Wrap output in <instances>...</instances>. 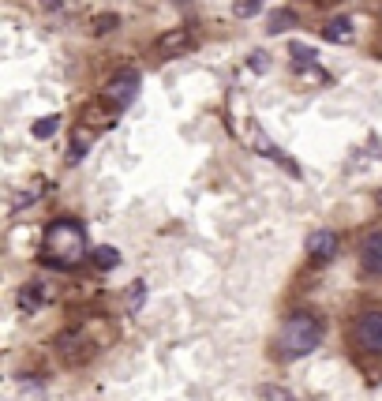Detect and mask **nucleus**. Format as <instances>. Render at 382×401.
Masks as SVG:
<instances>
[{
    "mask_svg": "<svg viewBox=\"0 0 382 401\" xmlns=\"http://www.w3.org/2000/svg\"><path fill=\"white\" fill-rule=\"evenodd\" d=\"M86 255H90V244H86L83 222H75V218L49 222L46 236H41V259H46L49 266L71 270V266H79Z\"/></svg>",
    "mask_w": 382,
    "mask_h": 401,
    "instance_id": "nucleus-1",
    "label": "nucleus"
},
{
    "mask_svg": "<svg viewBox=\"0 0 382 401\" xmlns=\"http://www.w3.org/2000/svg\"><path fill=\"white\" fill-rule=\"evenodd\" d=\"M322 345V327L311 311H296L285 319V327L278 330V349L281 356H308Z\"/></svg>",
    "mask_w": 382,
    "mask_h": 401,
    "instance_id": "nucleus-2",
    "label": "nucleus"
},
{
    "mask_svg": "<svg viewBox=\"0 0 382 401\" xmlns=\"http://www.w3.org/2000/svg\"><path fill=\"white\" fill-rule=\"evenodd\" d=\"M139 86H143V75H139L135 68H124L120 75H113V79L105 83V90H102V102L109 105V109H116V113H124L128 105L139 97Z\"/></svg>",
    "mask_w": 382,
    "mask_h": 401,
    "instance_id": "nucleus-3",
    "label": "nucleus"
},
{
    "mask_svg": "<svg viewBox=\"0 0 382 401\" xmlns=\"http://www.w3.org/2000/svg\"><path fill=\"white\" fill-rule=\"evenodd\" d=\"M57 356L68 367H79V364H86L94 356V341L86 338V334H60L57 338Z\"/></svg>",
    "mask_w": 382,
    "mask_h": 401,
    "instance_id": "nucleus-4",
    "label": "nucleus"
},
{
    "mask_svg": "<svg viewBox=\"0 0 382 401\" xmlns=\"http://www.w3.org/2000/svg\"><path fill=\"white\" fill-rule=\"evenodd\" d=\"M353 338L364 353H382V311H367V315L356 319Z\"/></svg>",
    "mask_w": 382,
    "mask_h": 401,
    "instance_id": "nucleus-5",
    "label": "nucleus"
},
{
    "mask_svg": "<svg viewBox=\"0 0 382 401\" xmlns=\"http://www.w3.org/2000/svg\"><path fill=\"white\" fill-rule=\"evenodd\" d=\"M334 255H337V236L330 229H315L308 236V259L311 263H330Z\"/></svg>",
    "mask_w": 382,
    "mask_h": 401,
    "instance_id": "nucleus-6",
    "label": "nucleus"
},
{
    "mask_svg": "<svg viewBox=\"0 0 382 401\" xmlns=\"http://www.w3.org/2000/svg\"><path fill=\"white\" fill-rule=\"evenodd\" d=\"M360 263H364V270H371V274H382V229L367 233L364 240H360Z\"/></svg>",
    "mask_w": 382,
    "mask_h": 401,
    "instance_id": "nucleus-7",
    "label": "nucleus"
},
{
    "mask_svg": "<svg viewBox=\"0 0 382 401\" xmlns=\"http://www.w3.org/2000/svg\"><path fill=\"white\" fill-rule=\"evenodd\" d=\"M255 147L263 150V154H266L270 161H274V165H281V169H285L289 177H300V165H296V161H292V158H289V154H285V150H281V147H274V143H266L263 135H255Z\"/></svg>",
    "mask_w": 382,
    "mask_h": 401,
    "instance_id": "nucleus-8",
    "label": "nucleus"
},
{
    "mask_svg": "<svg viewBox=\"0 0 382 401\" xmlns=\"http://www.w3.org/2000/svg\"><path fill=\"white\" fill-rule=\"evenodd\" d=\"M94 147V132H90V128H71V143H68V161H71V165H75V161H83L86 158V150H90Z\"/></svg>",
    "mask_w": 382,
    "mask_h": 401,
    "instance_id": "nucleus-9",
    "label": "nucleus"
},
{
    "mask_svg": "<svg viewBox=\"0 0 382 401\" xmlns=\"http://www.w3.org/2000/svg\"><path fill=\"white\" fill-rule=\"evenodd\" d=\"M15 304H19V311H38L41 304H46V285H41V281L23 285V289H19V297H15Z\"/></svg>",
    "mask_w": 382,
    "mask_h": 401,
    "instance_id": "nucleus-10",
    "label": "nucleus"
},
{
    "mask_svg": "<svg viewBox=\"0 0 382 401\" xmlns=\"http://www.w3.org/2000/svg\"><path fill=\"white\" fill-rule=\"evenodd\" d=\"M188 49H191V34H188V30H172V34H165L158 41L161 57H177V53H188Z\"/></svg>",
    "mask_w": 382,
    "mask_h": 401,
    "instance_id": "nucleus-11",
    "label": "nucleus"
},
{
    "mask_svg": "<svg viewBox=\"0 0 382 401\" xmlns=\"http://www.w3.org/2000/svg\"><path fill=\"white\" fill-rule=\"evenodd\" d=\"M322 38H326V41H337V46L353 41V19H345V15L330 19V23H326V30H322Z\"/></svg>",
    "mask_w": 382,
    "mask_h": 401,
    "instance_id": "nucleus-12",
    "label": "nucleus"
},
{
    "mask_svg": "<svg viewBox=\"0 0 382 401\" xmlns=\"http://www.w3.org/2000/svg\"><path fill=\"white\" fill-rule=\"evenodd\" d=\"M289 57H292V64H296V72L300 68H319V53H315L311 46H303V41H289Z\"/></svg>",
    "mask_w": 382,
    "mask_h": 401,
    "instance_id": "nucleus-13",
    "label": "nucleus"
},
{
    "mask_svg": "<svg viewBox=\"0 0 382 401\" xmlns=\"http://www.w3.org/2000/svg\"><path fill=\"white\" fill-rule=\"evenodd\" d=\"M90 259H94L97 270H113V266H120V252H116V247H109V244L90 247Z\"/></svg>",
    "mask_w": 382,
    "mask_h": 401,
    "instance_id": "nucleus-14",
    "label": "nucleus"
},
{
    "mask_svg": "<svg viewBox=\"0 0 382 401\" xmlns=\"http://www.w3.org/2000/svg\"><path fill=\"white\" fill-rule=\"evenodd\" d=\"M292 27H296V15H292L289 8H278V12L270 15V23H266L270 34H281V30H292Z\"/></svg>",
    "mask_w": 382,
    "mask_h": 401,
    "instance_id": "nucleus-15",
    "label": "nucleus"
},
{
    "mask_svg": "<svg viewBox=\"0 0 382 401\" xmlns=\"http://www.w3.org/2000/svg\"><path fill=\"white\" fill-rule=\"evenodd\" d=\"M57 128H60V113H53V116H41V121H34V139H53L57 135Z\"/></svg>",
    "mask_w": 382,
    "mask_h": 401,
    "instance_id": "nucleus-16",
    "label": "nucleus"
},
{
    "mask_svg": "<svg viewBox=\"0 0 382 401\" xmlns=\"http://www.w3.org/2000/svg\"><path fill=\"white\" fill-rule=\"evenodd\" d=\"M247 68L263 75V72L270 68V53H266V49H255V53H251V57H247Z\"/></svg>",
    "mask_w": 382,
    "mask_h": 401,
    "instance_id": "nucleus-17",
    "label": "nucleus"
},
{
    "mask_svg": "<svg viewBox=\"0 0 382 401\" xmlns=\"http://www.w3.org/2000/svg\"><path fill=\"white\" fill-rule=\"evenodd\" d=\"M259 8H263V0H236L233 12H236L240 19H251V15H259Z\"/></svg>",
    "mask_w": 382,
    "mask_h": 401,
    "instance_id": "nucleus-18",
    "label": "nucleus"
},
{
    "mask_svg": "<svg viewBox=\"0 0 382 401\" xmlns=\"http://www.w3.org/2000/svg\"><path fill=\"white\" fill-rule=\"evenodd\" d=\"M128 300H132V311L143 308V300H146V281H143V278H139L135 285H132V297H128Z\"/></svg>",
    "mask_w": 382,
    "mask_h": 401,
    "instance_id": "nucleus-19",
    "label": "nucleus"
},
{
    "mask_svg": "<svg viewBox=\"0 0 382 401\" xmlns=\"http://www.w3.org/2000/svg\"><path fill=\"white\" fill-rule=\"evenodd\" d=\"M120 23V19H113V15H105V19H97V23H94V34H105V30H113Z\"/></svg>",
    "mask_w": 382,
    "mask_h": 401,
    "instance_id": "nucleus-20",
    "label": "nucleus"
},
{
    "mask_svg": "<svg viewBox=\"0 0 382 401\" xmlns=\"http://www.w3.org/2000/svg\"><path fill=\"white\" fill-rule=\"evenodd\" d=\"M378 203H382V195H378Z\"/></svg>",
    "mask_w": 382,
    "mask_h": 401,
    "instance_id": "nucleus-21",
    "label": "nucleus"
}]
</instances>
